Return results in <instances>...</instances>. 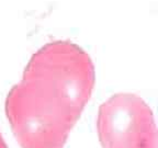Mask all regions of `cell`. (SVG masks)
<instances>
[{
    "label": "cell",
    "instance_id": "1",
    "mask_svg": "<svg viewBox=\"0 0 158 148\" xmlns=\"http://www.w3.org/2000/svg\"><path fill=\"white\" fill-rule=\"evenodd\" d=\"M91 58L69 41L37 51L9 91L6 114L21 148H63L91 97Z\"/></svg>",
    "mask_w": 158,
    "mask_h": 148
},
{
    "label": "cell",
    "instance_id": "2",
    "mask_svg": "<svg viewBox=\"0 0 158 148\" xmlns=\"http://www.w3.org/2000/svg\"><path fill=\"white\" fill-rule=\"evenodd\" d=\"M97 128L102 148H158L154 114L135 94H115L101 104Z\"/></svg>",
    "mask_w": 158,
    "mask_h": 148
},
{
    "label": "cell",
    "instance_id": "3",
    "mask_svg": "<svg viewBox=\"0 0 158 148\" xmlns=\"http://www.w3.org/2000/svg\"><path fill=\"white\" fill-rule=\"evenodd\" d=\"M0 148H8V146H7V144H6V142H5V139H3L1 133H0Z\"/></svg>",
    "mask_w": 158,
    "mask_h": 148
}]
</instances>
